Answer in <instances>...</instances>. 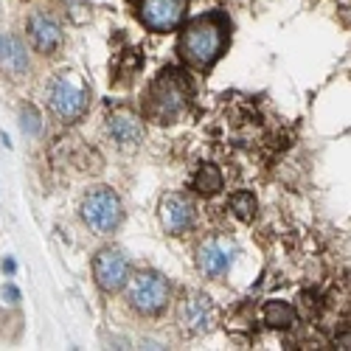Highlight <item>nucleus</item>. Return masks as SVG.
Wrapping results in <instances>:
<instances>
[{"instance_id":"5","label":"nucleus","mask_w":351,"mask_h":351,"mask_svg":"<svg viewBox=\"0 0 351 351\" xmlns=\"http://www.w3.org/2000/svg\"><path fill=\"white\" fill-rule=\"evenodd\" d=\"M79 211H82L84 225L90 228L93 233H99V237H107V233H112L115 228L121 225V219H124L121 197L115 194L112 189H107V186H99V189L87 191L82 197Z\"/></svg>"},{"instance_id":"3","label":"nucleus","mask_w":351,"mask_h":351,"mask_svg":"<svg viewBox=\"0 0 351 351\" xmlns=\"http://www.w3.org/2000/svg\"><path fill=\"white\" fill-rule=\"evenodd\" d=\"M45 99L53 119H60L62 124H76L90 107V84L76 71H60L48 82Z\"/></svg>"},{"instance_id":"14","label":"nucleus","mask_w":351,"mask_h":351,"mask_svg":"<svg viewBox=\"0 0 351 351\" xmlns=\"http://www.w3.org/2000/svg\"><path fill=\"white\" fill-rule=\"evenodd\" d=\"M222 171H219V166H214V163H202L199 169H197V174H194V189L202 194V197H214V194H219L222 191Z\"/></svg>"},{"instance_id":"17","label":"nucleus","mask_w":351,"mask_h":351,"mask_svg":"<svg viewBox=\"0 0 351 351\" xmlns=\"http://www.w3.org/2000/svg\"><path fill=\"white\" fill-rule=\"evenodd\" d=\"M230 211H233V217H237V219L250 222V219L256 217V211H258V202H256L253 194L239 191V194H233V197H230Z\"/></svg>"},{"instance_id":"6","label":"nucleus","mask_w":351,"mask_h":351,"mask_svg":"<svg viewBox=\"0 0 351 351\" xmlns=\"http://www.w3.org/2000/svg\"><path fill=\"white\" fill-rule=\"evenodd\" d=\"M189 0H138V20L155 34L178 32L186 20Z\"/></svg>"},{"instance_id":"9","label":"nucleus","mask_w":351,"mask_h":351,"mask_svg":"<svg viewBox=\"0 0 351 351\" xmlns=\"http://www.w3.org/2000/svg\"><path fill=\"white\" fill-rule=\"evenodd\" d=\"M178 320L189 335H208L217 324V306L206 292H189L186 301L180 304Z\"/></svg>"},{"instance_id":"7","label":"nucleus","mask_w":351,"mask_h":351,"mask_svg":"<svg viewBox=\"0 0 351 351\" xmlns=\"http://www.w3.org/2000/svg\"><path fill=\"white\" fill-rule=\"evenodd\" d=\"M93 276H96V284L112 295V292L127 287V281L132 276V261L119 247H104L93 258Z\"/></svg>"},{"instance_id":"13","label":"nucleus","mask_w":351,"mask_h":351,"mask_svg":"<svg viewBox=\"0 0 351 351\" xmlns=\"http://www.w3.org/2000/svg\"><path fill=\"white\" fill-rule=\"evenodd\" d=\"M0 71H6L9 76H23L28 71L25 45L14 34H0Z\"/></svg>"},{"instance_id":"12","label":"nucleus","mask_w":351,"mask_h":351,"mask_svg":"<svg viewBox=\"0 0 351 351\" xmlns=\"http://www.w3.org/2000/svg\"><path fill=\"white\" fill-rule=\"evenodd\" d=\"M107 132L112 135V141L130 149V146H138L143 141V124L135 112L130 110H112L107 115Z\"/></svg>"},{"instance_id":"11","label":"nucleus","mask_w":351,"mask_h":351,"mask_svg":"<svg viewBox=\"0 0 351 351\" xmlns=\"http://www.w3.org/2000/svg\"><path fill=\"white\" fill-rule=\"evenodd\" d=\"M28 37H32L34 48L43 56H53L56 51L62 48V43H65L62 25L56 23L51 14H45V12H34L32 17H28Z\"/></svg>"},{"instance_id":"2","label":"nucleus","mask_w":351,"mask_h":351,"mask_svg":"<svg viewBox=\"0 0 351 351\" xmlns=\"http://www.w3.org/2000/svg\"><path fill=\"white\" fill-rule=\"evenodd\" d=\"M191 99H194V84L189 73L180 68H163L152 82L149 93H146V115L160 127L178 124L189 112Z\"/></svg>"},{"instance_id":"19","label":"nucleus","mask_w":351,"mask_h":351,"mask_svg":"<svg viewBox=\"0 0 351 351\" xmlns=\"http://www.w3.org/2000/svg\"><path fill=\"white\" fill-rule=\"evenodd\" d=\"M3 295H6V298H9V304H14V301H17V298H20V292H17V289H14V287H12V284H6V287H3Z\"/></svg>"},{"instance_id":"16","label":"nucleus","mask_w":351,"mask_h":351,"mask_svg":"<svg viewBox=\"0 0 351 351\" xmlns=\"http://www.w3.org/2000/svg\"><path fill=\"white\" fill-rule=\"evenodd\" d=\"M124 56L130 60V65H121L119 60H115V65H112V76H115V82H119V84L132 82V76H135V73L143 68V56H141V51H138V48L124 51Z\"/></svg>"},{"instance_id":"18","label":"nucleus","mask_w":351,"mask_h":351,"mask_svg":"<svg viewBox=\"0 0 351 351\" xmlns=\"http://www.w3.org/2000/svg\"><path fill=\"white\" fill-rule=\"evenodd\" d=\"M23 130L28 135H37L40 132V115H37V110H32V107L23 110Z\"/></svg>"},{"instance_id":"4","label":"nucleus","mask_w":351,"mask_h":351,"mask_svg":"<svg viewBox=\"0 0 351 351\" xmlns=\"http://www.w3.org/2000/svg\"><path fill=\"white\" fill-rule=\"evenodd\" d=\"M127 301L143 317H158L171 304V284L166 276L155 270H143L130 276L127 281Z\"/></svg>"},{"instance_id":"1","label":"nucleus","mask_w":351,"mask_h":351,"mask_svg":"<svg viewBox=\"0 0 351 351\" xmlns=\"http://www.w3.org/2000/svg\"><path fill=\"white\" fill-rule=\"evenodd\" d=\"M228 28L230 25H228V17L222 12L194 17L183 28L180 43H178L180 60L197 71H211L222 60V53L228 51V40H230Z\"/></svg>"},{"instance_id":"15","label":"nucleus","mask_w":351,"mask_h":351,"mask_svg":"<svg viewBox=\"0 0 351 351\" xmlns=\"http://www.w3.org/2000/svg\"><path fill=\"white\" fill-rule=\"evenodd\" d=\"M265 324L273 329H289L295 324V309H292L287 301H270L265 306Z\"/></svg>"},{"instance_id":"20","label":"nucleus","mask_w":351,"mask_h":351,"mask_svg":"<svg viewBox=\"0 0 351 351\" xmlns=\"http://www.w3.org/2000/svg\"><path fill=\"white\" fill-rule=\"evenodd\" d=\"M337 348H351V335H346V337H337Z\"/></svg>"},{"instance_id":"8","label":"nucleus","mask_w":351,"mask_h":351,"mask_svg":"<svg viewBox=\"0 0 351 351\" xmlns=\"http://www.w3.org/2000/svg\"><path fill=\"white\" fill-rule=\"evenodd\" d=\"M158 214H160V225L169 237H183L194 228V217H197V208L189 194L183 191H171L160 199L158 206Z\"/></svg>"},{"instance_id":"10","label":"nucleus","mask_w":351,"mask_h":351,"mask_svg":"<svg viewBox=\"0 0 351 351\" xmlns=\"http://www.w3.org/2000/svg\"><path fill=\"white\" fill-rule=\"evenodd\" d=\"M233 256H237V245H233L230 239L214 237V239H206L197 247V267L208 278H219L230 270Z\"/></svg>"}]
</instances>
